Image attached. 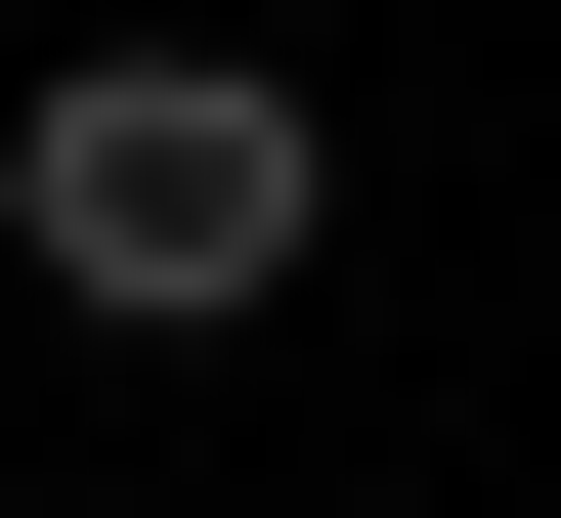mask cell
I'll return each mask as SVG.
<instances>
[{
	"instance_id": "cell-2",
	"label": "cell",
	"mask_w": 561,
	"mask_h": 518,
	"mask_svg": "<svg viewBox=\"0 0 561 518\" xmlns=\"http://www.w3.org/2000/svg\"><path fill=\"white\" fill-rule=\"evenodd\" d=\"M216 44H260V0H216Z\"/></svg>"
},
{
	"instance_id": "cell-1",
	"label": "cell",
	"mask_w": 561,
	"mask_h": 518,
	"mask_svg": "<svg viewBox=\"0 0 561 518\" xmlns=\"http://www.w3.org/2000/svg\"><path fill=\"white\" fill-rule=\"evenodd\" d=\"M0 260H44L87 346H260V302L346 260L302 44H87V87H0Z\"/></svg>"
}]
</instances>
